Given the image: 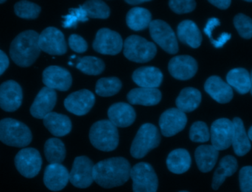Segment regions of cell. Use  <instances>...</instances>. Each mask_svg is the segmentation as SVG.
Masks as SVG:
<instances>
[{
    "mask_svg": "<svg viewBox=\"0 0 252 192\" xmlns=\"http://www.w3.org/2000/svg\"><path fill=\"white\" fill-rule=\"evenodd\" d=\"M131 166L126 158L112 157L98 162L93 169L94 182L104 189H112L125 184L130 178Z\"/></svg>",
    "mask_w": 252,
    "mask_h": 192,
    "instance_id": "cell-1",
    "label": "cell"
},
{
    "mask_svg": "<svg viewBox=\"0 0 252 192\" xmlns=\"http://www.w3.org/2000/svg\"><path fill=\"white\" fill-rule=\"evenodd\" d=\"M38 38V33L26 31L13 40L10 44V56L16 65L26 68L35 62L41 53Z\"/></svg>",
    "mask_w": 252,
    "mask_h": 192,
    "instance_id": "cell-2",
    "label": "cell"
},
{
    "mask_svg": "<svg viewBox=\"0 0 252 192\" xmlns=\"http://www.w3.org/2000/svg\"><path fill=\"white\" fill-rule=\"evenodd\" d=\"M90 140L93 147L100 151H114L119 144L118 127L109 120H99L90 129Z\"/></svg>",
    "mask_w": 252,
    "mask_h": 192,
    "instance_id": "cell-3",
    "label": "cell"
},
{
    "mask_svg": "<svg viewBox=\"0 0 252 192\" xmlns=\"http://www.w3.org/2000/svg\"><path fill=\"white\" fill-rule=\"evenodd\" d=\"M29 128L19 120L4 118L0 120V141L10 147H25L32 141Z\"/></svg>",
    "mask_w": 252,
    "mask_h": 192,
    "instance_id": "cell-4",
    "label": "cell"
},
{
    "mask_svg": "<svg viewBox=\"0 0 252 192\" xmlns=\"http://www.w3.org/2000/svg\"><path fill=\"white\" fill-rule=\"evenodd\" d=\"M161 136L157 126L152 123H145L138 130L131 147L130 154L136 159L143 158L150 151L159 145Z\"/></svg>",
    "mask_w": 252,
    "mask_h": 192,
    "instance_id": "cell-5",
    "label": "cell"
},
{
    "mask_svg": "<svg viewBox=\"0 0 252 192\" xmlns=\"http://www.w3.org/2000/svg\"><path fill=\"white\" fill-rule=\"evenodd\" d=\"M157 49L155 44L139 36L132 35L124 43V56L136 63H146L155 57Z\"/></svg>",
    "mask_w": 252,
    "mask_h": 192,
    "instance_id": "cell-6",
    "label": "cell"
},
{
    "mask_svg": "<svg viewBox=\"0 0 252 192\" xmlns=\"http://www.w3.org/2000/svg\"><path fill=\"white\" fill-rule=\"evenodd\" d=\"M133 192H157L158 181L154 168L148 163H137L130 170Z\"/></svg>",
    "mask_w": 252,
    "mask_h": 192,
    "instance_id": "cell-7",
    "label": "cell"
},
{
    "mask_svg": "<svg viewBox=\"0 0 252 192\" xmlns=\"http://www.w3.org/2000/svg\"><path fill=\"white\" fill-rule=\"evenodd\" d=\"M150 34L152 39L170 54H176L179 51L177 38L170 25L159 19L152 21L149 25Z\"/></svg>",
    "mask_w": 252,
    "mask_h": 192,
    "instance_id": "cell-8",
    "label": "cell"
},
{
    "mask_svg": "<svg viewBox=\"0 0 252 192\" xmlns=\"http://www.w3.org/2000/svg\"><path fill=\"white\" fill-rule=\"evenodd\" d=\"M15 165L22 176L32 178L39 173L42 159L38 150L33 148H25L20 150L16 154Z\"/></svg>",
    "mask_w": 252,
    "mask_h": 192,
    "instance_id": "cell-9",
    "label": "cell"
},
{
    "mask_svg": "<svg viewBox=\"0 0 252 192\" xmlns=\"http://www.w3.org/2000/svg\"><path fill=\"white\" fill-rule=\"evenodd\" d=\"M94 163L86 156H79L74 160L72 170L69 172L71 184L79 189H87L94 182L93 169Z\"/></svg>",
    "mask_w": 252,
    "mask_h": 192,
    "instance_id": "cell-10",
    "label": "cell"
},
{
    "mask_svg": "<svg viewBox=\"0 0 252 192\" xmlns=\"http://www.w3.org/2000/svg\"><path fill=\"white\" fill-rule=\"evenodd\" d=\"M123 47L124 41L121 36L108 28L99 30L93 42L94 50L101 54L115 56L121 53Z\"/></svg>",
    "mask_w": 252,
    "mask_h": 192,
    "instance_id": "cell-11",
    "label": "cell"
},
{
    "mask_svg": "<svg viewBox=\"0 0 252 192\" xmlns=\"http://www.w3.org/2000/svg\"><path fill=\"white\" fill-rule=\"evenodd\" d=\"M41 50L50 55L61 56L67 50L64 35L60 30L50 27L41 32L38 38Z\"/></svg>",
    "mask_w": 252,
    "mask_h": 192,
    "instance_id": "cell-12",
    "label": "cell"
},
{
    "mask_svg": "<svg viewBox=\"0 0 252 192\" xmlns=\"http://www.w3.org/2000/svg\"><path fill=\"white\" fill-rule=\"evenodd\" d=\"M233 123L228 118H220L213 122L210 129L212 145L219 150H227L232 146Z\"/></svg>",
    "mask_w": 252,
    "mask_h": 192,
    "instance_id": "cell-13",
    "label": "cell"
},
{
    "mask_svg": "<svg viewBox=\"0 0 252 192\" xmlns=\"http://www.w3.org/2000/svg\"><path fill=\"white\" fill-rule=\"evenodd\" d=\"M188 123V117L184 112L178 108L166 110L160 116L159 127L164 137H172L182 132Z\"/></svg>",
    "mask_w": 252,
    "mask_h": 192,
    "instance_id": "cell-14",
    "label": "cell"
},
{
    "mask_svg": "<svg viewBox=\"0 0 252 192\" xmlns=\"http://www.w3.org/2000/svg\"><path fill=\"white\" fill-rule=\"evenodd\" d=\"M95 103V96L88 90H81L71 93L64 100L65 108L78 116L87 115Z\"/></svg>",
    "mask_w": 252,
    "mask_h": 192,
    "instance_id": "cell-15",
    "label": "cell"
},
{
    "mask_svg": "<svg viewBox=\"0 0 252 192\" xmlns=\"http://www.w3.org/2000/svg\"><path fill=\"white\" fill-rule=\"evenodd\" d=\"M43 83L53 90L67 91L72 86V78L67 70L59 66H50L43 72Z\"/></svg>",
    "mask_w": 252,
    "mask_h": 192,
    "instance_id": "cell-16",
    "label": "cell"
},
{
    "mask_svg": "<svg viewBox=\"0 0 252 192\" xmlns=\"http://www.w3.org/2000/svg\"><path fill=\"white\" fill-rule=\"evenodd\" d=\"M22 98V87L16 81L10 80L0 85V107L4 111H16L20 107Z\"/></svg>",
    "mask_w": 252,
    "mask_h": 192,
    "instance_id": "cell-17",
    "label": "cell"
},
{
    "mask_svg": "<svg viewBox=\"0 0 252 192\" xmlns=\"http://www.w3.org/2000/svg\"><path fill=\"white\" fill-rule=\"evenodd\" d=\"M168 71L173 78L186 81L196 74L198 64L195 59L189 56H175L169 62Z\"/></svg>",
    "mask_w": 252,
    "mask_h": 192,
    "instance_id": "cell-18",
    "label": "cell"
},
{
    "mask_svg": "<svg viewBox=\"0 0 252 192\" xmlns=\"http://www.w3.org/2000/svg\"><path fill=\"white\" fill-rule=\"evenodd\" d=\"M57 101V94L55 90L43 87L38 93L32 106L31 113L37 119H44L49 113H52Z\"/></svg>",
    "mask_w": 252,
    "mask_h": 192,
    "instance_id": "cell-19",
    "label": "cell"
},
{
    "mask_svg": "<svg viewBox=\"0 0 252 192\" xmlns=\"http://www.w3.org/2000/svg\"><path fill=\"white\" fill-rule=\"evenodd\" d=\"M69 181V171L61 163H50L46 168L44 183L50 191L59 192L63 190Z\"/></svg>",
    "mask_w": 252,
    "mask_h": 192,
    "instance_id": "cell-20",
    "label": "cell"
},
{
    "mask_svg": "<svg viewBox=\"0 0 252 192\" xmlns=\"http://www.w3.org/2000/svg\"><path fill=\"white\" fill-rule=\"evenodd\" d=\"M109 120L117 127H128L136 119V112L130 104L120 102L112 104L108 110Z\"/></svg>",
    "mask_w": 252,
    "mask_h": 192,
    "instance_id": "cell-21",
    "label": "cell"
},
{
    "mask_svg": "<svg viewBox=\"0 0 252 192\" xmlns=\"http://www.w3.org/2000/svg\"><path fill=\"white\" fill-rule=\"evenodd\" d=\"M204 90L215 101L226 104L232 101L234 93L232 87L217 76L210 77L204 84Z\"/></svg>",
    "mask_w": 252,
    "mask_h": 192,
    "instance_id": "cell-22",
    "label": "cell"
},
{
    "mask_svg": "<svg viewBox=\"0 0 252 192\" xmlns=\"http://www.w3.org/2000/svg\"><path fill=\"white\" fill-rule=\"evenodd\" d=\"M132 79L139 87L157 88L162 82L163 74L155 67H142L133 72Z\"/></svg>",
    "mask_w": 252,
    "mask_h": 192,
    "instance_id": "cell-23",
    "label": "cell"
},
{
    "mask_svg": "<svg viewBox=\"0 0 252 192\" xmlns=\"http://www.w3.org/2000/svg\"><path fill=\"white\" fill-rule=\"evenodd\" d=\"M233 123V137L232 146L236 155L243 157L250 153L252 149L251 141L247 133L244 122L240 117H235Z\"/></svg>",
    "mask_w": 252,
    "mask_h": 192,
    "instance_id": "cell-24",
    "label": "cell"
},
{
    "mask_svg": "<svg viewBox=\"0 0 252 192\" xmlns=\"http://www.w3.org/2000/svg\"><path fill=\"white\" fill-rule=\"evenodd\" d=\"M127 99L133 105L155 106L161 101V93L157 88L139 87L130 90Z\"/></svg>",
    "mask_w": 252,
    "mask_h": 192,
    "instance_id": "cell-25",
    "label": "cell"
},
{
    "mask_svg": "<svg viewBox=\"0 0 252 192\" xmlns=\"http://www.w3.org/2000/svg\"><path fill=\"white\" fill-rule=\"evenodd\" d=\"M43 122L49 132L56 137L65 136L72 130V122L65 115L52 112L44 117Z\"/></svg>",
    "mask_w": 252,
    "mask_h": 192,
    "instance_id": "cell-26",
    "label": "cell"
},
{
    "mask_svg": "<svg viewBox=\"0 0 252 192\" xmlns=\"http://www.w3.org/2000/svg\"><path fill=\"white\" fill-rule=\"evenodd\" d=\"M177 35L182 43L192 48H198L201 46L202 36L196 24L192 21L185 20L181 22L178 26Z\"/></svg>",
    "mask_w": 252,
    "mask_h": 192,
    "instance_id": "cell-27",
    "label": "cell"
},
{
    "mask_svg": "<svg viewBox=\"0 0 252 192\" xmlns=\"http://www.w3.org/2000/svg\"><path fill=\"white\" fill-rule=\"evenodd\" d=\"M219 151L213 145L199 146L195 150V158L198 169L207 173L215 167L219 158Z\"/></svg>",
    "mask_w": 252,
    "mask_h": 192,
    "instance_id": "cell-28",
    "label": "cell"
},
{
    "mask_svg": "<svg viewBox=\"0 0 252 192\" xmlns=\"http://www.w3.org/2000/svg\"><path fill=\"white\" fill-rule=\"evenodd\" d=\"M166 163L170 172L176 175H182L189 170L192 159L188 150L177 149L168 154Z\"/></svg>",
    "mask_w": 252,
    "mask_h": 192,
    "instance_id": "cell-29",
    "label": "cell"
},
{
    "mask_svg": "<svg viewBox=\"0 0 252 192\" xmlns=\"http://www.w3.org/2000/svg\"><path fill=\"white\" fill-rule=\"evenodd\" d=\"M238 169V161L236 158L232 155H227L221 159L219 167L213 175L212 187L213 190H218L220 186L224 183L228 177H231L237 172Z\"/></svg>",
    "mask_w": 252,
    "mask_h": 192,
    "instance_id": "cell-30",
    "label": "cell"
},
{
    "mask_svg": "<svg viewBox=\"0 0 252 192\" xmlns=\"http://www.w3.org/2000/svg\"><path fill=\"white\" fill-rule=\"evenodd\" d=\"M201 102V92L193 87L183 89L176 100V107L185 113L196 110Z\"/></svg>",
    "mask_w": 252,
    "mask_h": 192,
    "instance_id": "cell-31",
    "label": "cell"
},
{
    "mask_svg": "<svg viewBox=\"0 0 252 192\" xmlns=\"http://www.w3.org/2000/svg\"><path fill=\"white\" fill-rule=\"evenodd\" d=\"M226 81L231 87H233L238 93L247 94L251 89V77L250 73L244 68H235L228 73Z\"/></svg>",
    "mask_w": 252,
    "mask_h": 192,
    "instance_id": "cell-32",
    "label": "cell"
},
{
    "mask_svg": "<svg viewBox=\"0 0 252 192\" xmlns=\"http://www.w3.org/2000/svg\"><path fill=\"white\" fill-rule=\"evenodd\" d=\"M151 12L143 7H133L126 16V23L129 28L135 31H142L149 27L152 22Z\"/></svg>",
    "mask_w": 252,
    "mask_h": 192,
    "instance_id": "cell-33",
    "label": "cell"
},
{
    "mask_svg": "<svg viewBox=\"0 0 252 192\" xmlns=\"http://www.w3.org/2000/svg\"><path fill=\"white\" fill-rule=\"evenodd\" d=\"M44 154L50 163H62L66 157L64 144L59 138H50L44 145Z\"/></svg>",
    "mask_w": 252,
    "mask_h": 192,
    "instance_id": "cell-34",
    "label": "cell"
},
{
    "mask_svg": "<svg viewBox=\"0 0 252 192\" xmlns=\"http://www.w3.org/2000/svg\"><path fill=\"white\" fill-rule=\"evenodd\" d=\"M76 68L87 75L97 76L105 69V64L101 59L94 56L78 58Z\"/></svg>",
    "mask_w": 252,
    "mask_h": 192,
    "instance_id": "cell-35",
    "label": "cell"
},
{
    "mask_svg": "<svg viewBox=\"0 0 252 192\" xmlns=\"http://www.w3.org/2000/svg\"><path fill=\"white\" fill-rule=\"evenodd\" d=\"M122 88V82L117 77L102 78L96 84L95 92L98 96L110 97L119 93Z\"/></svg>",
    "mask_w": 252,
    "mask_h": 192,
    "instance_id": "cell-36",
    "label": "cell"
},
{
    "mask_svg": "<svg viewBox=\"0 0 252 192\" xmlns=\"http://www.w3.org/2000/svg\"><path fill=\"white\" fill-rule=\"evenodd\" d=\"M81 6L89 18L107 19L110 16V8L102 0H88Z\"/></svg>",
    "mask_w": 252,
    "mask_h": 192,
    "instance_id": "cell-37",
    "label": "cell"
},
{
    "mask_svg": "<svg viewBox=\"0 0 252 192\" xmlns=\"http://www.w3.org/2000/svg\"><path fill=\"white\" fill-rule=\"evenodd\" d=\"M15 13L22 19H34L41 13V7L38 4L27 0L18 1L14 5Z\"/></svg>",
    "mask_w": 252,
    "mask_h": 192,
    "instance_id": "cell-38",
    "label": "cell"
},
{
    "mask_svg": "<svg viewBox=\"0 0 252 192\" xmlns=\"http://www.w3.org/2000/svg\"><path fill=\"white\" fill-rule=\"evenodd\" d=\"M189 138L192 142L205 143L210 139L208 126L203 121H196L191 126Z\"/></svg>",
    "mask_w": 252,
    "mask_h": 192,
    "instance_id": "cell-39",
    "label": "cell"
},
{
    "mask_svg": "<svg viewBox=\"0 0 252 192\" xmlns=\"http://www.w3.org/2000/svg\"><path fill=\"white\" fill-rule=\"evenodd\" d=\"M234 25L240 36L246 39L252 38V19L243 13L235 16Z\"/></svg>",
    "mask_w": 252,
    "mask_h": 192,
    "instance_id": "cell-40",
    "label": "cell"
},
{
    "mask_svg": "<svg viewBox=\"0 0 252 192\" xmlns=\"http://www.w3.org/2000/svg\"><path fill=\"white\" fill-rule=\"evenodd\" d=\"M63 28H69L76 26L78 22H87L89 17L82 6H80L78 8L69 9V14L63 16Z\"/></svg>",
    "mask_w": 252,
    "mask_h": 192,
    "instance_id": "cell-41",
    "label": "cell"
},
{
    "mask_svg": "<svg viewBox=\"0 0 252 192\" xmlns=\"http://www.w3.org/2000/svg\"><path fill=\"white\" fill-rule=\"evenodd\" d=\"M169 6L175 13L182 14L195 10L196 2L195 0H169Z\"/></svg>",
    "mask_w": 252,
    "mask_h": 192,
    "instance_id": "cell-42",
    "label": "cell"
},
{
    "mask_svg": "<svg viewBox=\"0 0 252 192\" xmlns=\"http://www.w3.org/2000/svg\"><path fill=\"white\" fill-rule=\"evenodd\" d=\"M241 192H252V166H244L240 171Z\"/></svg>",
    "mask_w": 252,
    "mask_h": 192,
    "instance_id": "cell-43",
    "label": "cell"
},
{
    "mask_svg": "<svg viewBox=\"0 0 252 192\" xmlns=\"http://www.w3.org/2000/svg\"><path fill=\"white\" fill-rule=\"evenodd\" d=\"M69 45L73 51L78 53H84L88 49L87 41L81 36L72 34L69 38Z\"/></svg>",
    "mask_w": 252,
    "mask_h": 192,
    "instance_id": "cell-44",
    "label": "cell"
},
{
    "mask_svg": "<svg viewBox=\"0 0 252 192\" xmlns=\"http://www.w3.org/2000/svg\"><path fill=\"white\" fill-rule=\"evenodd\" d=\"M220 22L219 19L217 18H211V19H209L208 22H207V25H206L205 28H204V33L207 34V37L210 38V41L213 39V31L216 27L220 26Z\"/></svg>",
    "mask_w": 252,
    "mask_h": 192,
    "instance_id": "cell-45",
    "label": "cell"
},
{
    "mask_svg": "<svg viewBox=\"0 0 252 192\" xmlns=\"http://www.w3.org/2000/svg\"><path fill=\"white\" fill-rule=\"evenodd\" d=\"M231 37H232V36H231L230 34L223 33L217 40H213V41H212V44H213L216 48H220V47H223V46L227 42V41L230 39Z\"/></svg>",
    "mask_w": 252,
    "mask_h": 192,
    "instance_id": "cell-46",
    "label": "cell"
},
{
    "mask_svg": "<svg viewBox=\"0 0 252 192\" xmlns=\"http://www.w3.org/2000/svg\"><path fill=\"white\" fill-rule=\"evenodd\" d=\"M8 66V57L2 50H0V76L4 74V71L7 69Z\"/></svg>",
    "mask_w": 252,
    "mask_h": 192,
    "instance_id": "cell-47",
    "label": "cell"
},
{
    "mask_svg": "<svg viewBox=\"0 0 252 192\" xmlns=\"http://www.w3.org/2000/svg\"><path fill=\"white\" fill-rule=\"evenodd\" d=\"M211 4L221 10H226L230 6L232 0H208Z\"/></svg>",
    "mask_w": 252,
    "mask_h": 192,
    "instance_id": "cell-48",
    "label": "cell"
},
{
    "mask_svg": "<svg viewBox=\"0 0 252 192\" xmlns=\"http://www.w3.org/2000/svg\"><path fill=\"white\" fill-rule=\"evenodd\" d=\"M126 2L130 4H139L142 3L146 2V1H151V0H125Z\"/></svg>",
    "mask_w": 252,
    "mask_h": 192,
    "instance_id": "cell-49",
    "label": "cell"
},
{
    "mask_svg": "<svg viewBox=\"0 0 252 192\" xmlns=\"http://www.w3.org/2000/svg\"><path fill=\"white\" fill-rule=\"evenodd\" d=\"M248 135L249 138H250V141H252V126H251V127H250V129H249Z\"/></svg>",
    "mask_w": 252,
    "mask_h": 192,
    "instance_id": "cell-50",
    "label": "cell"
},
{
    "mask_svg": "<svg viewBox=\"0 0 252 192\" xmlns=\"http://www.w3.org/2000/svg\"><path fill=\"white\" fill-rule=\"evenodd\" d=\"M250 77H251V89H250V92H251L252 95V71L251 75H250Z\"/></svg>",
    "mask_w": 252,
    "mask_h": 192,
    "instance_id": "cell-51",
    "label": "cell"
},
{
    "mask_svg": "<svg viewBox=\"0 0 252 192\" xmlns=\"http://www.w3.org/2000/svg\"><path fill=\"white\" fill-rule=\"evenodd\" d=\"M5 1L6 0H0V4H1V3H4Z\"/></svg>",
    "mask_w": 252,
    "mask_h": 192,
    "instance_id": "cell-52",
    "label": "cell"
},
{
    "mask_svg": "<svg viewBox=\"0 0 252 192\" xmlns=\"http://www.w3.org/2000/svg\"><path fill=\"white\" fill-rule=\"evenodd\" d=\"M244 1H249V2H252V0H244Z\"/></svg>",
    "mask_w": 252,
    "mask_h": 192,
    "instance_id": "cell-53",
    "label": "cell"
},
{
    "mask_svg": "<svg viewBox=\"0 0 252 192\" xmlns=\"http://www.w3.org/2000/svg\"><path fill=\"white\" fill-rule=\"evenodd\" d=\"M186 192V191H182V192Z\"/></svg>",
    "mask_w": 252,
    "mask_h": 192,
    "instance_id": "cell-54",
    "label": "cell"
}]
</instances>
